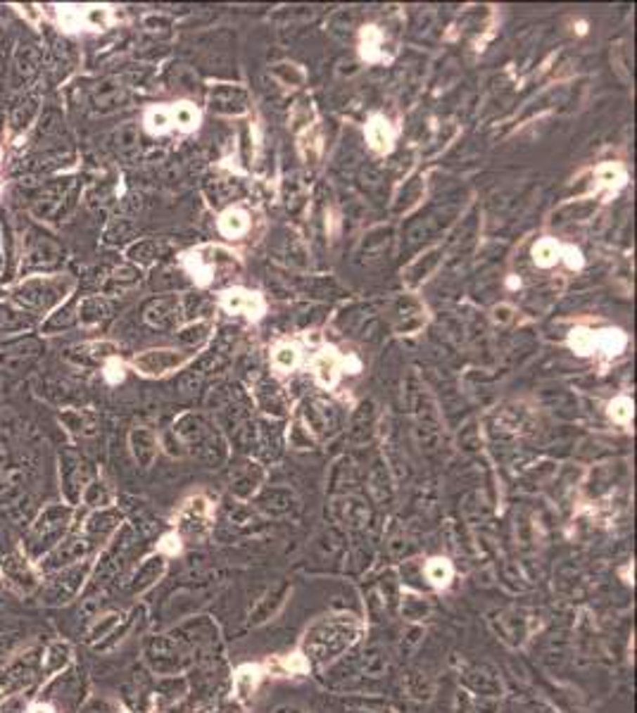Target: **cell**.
<instances>
[{"label": "cell", "instance_id": "24", "mask_svg": "<svg viewBox=\"0 0 637 713\" xmlns=\"http://www.w3.org/2000/svg\"><path fill=\"white\" fill-rule=\"evenodd\" d=\"M595 347L604 349L607 354H618L626 347V335L621 330H602V333H595Z\"/></svg>", "mask_w": 637, "mask_h": 713}, {"label": "cell", "instance_id": "6", "mask_svg": "<svg viewBox=\"0 0 637 713\" xmlns=\"http://www.w3.org/2000/svg\"><path fill=\"white\" fill-rule=\"evenodd\" d=\"M146 321L155 328H169L179 319V300L176 297H157L146 307Z\"/></svg>", "mask_w": 637, "mask_h": 713}, {"label": "cell", "instance_id": "11", "mask_svg": "<svg viewBox=\"0 0 637 713\" xmlns=\"http://www.w3.org/2000/svg\"><path fill=\"white\" fill-rule=\"evenodd\" d=\"M72 356L79 361V364H98V361H110V359H115V354H117V345L115 342H108V340H93V342H84V345H79V347H74L72 349Z\"/></svg>", "mask_w": 637, "mask_h": 713}, {"label": "cell", "instance_id": "1", "mask_svg": "<svg viewBox=\"0 0 637 713\" xmlns=\"http://www.w3.org/2000/svg\"><path fill=\"white\" fill-rule=\"evenodd\" d=\"M74 285H77V281L67 274L29 276L12 288V297L29 314H48L72 295Z\"/></svg>", "mask_w": 637, "mask_h": 713}, {"label": "cell", "instance_id": "39", "mask_svg": "<svg viewBox=\"0 0 637 713\" xmlns=\"http://www.w3.org/2000/svg\"><path fill=\"white\" fill-rule=\"evenodd\" d=\"M3 257H5V238L0 236V269H3Z\"/></svg>", "mask_w": 637, "mask_h": 713}, {"label": "cell", "instance_id": "10", "mask_svg": "<svg viewBox=\"0 0 637 713\" xmlns=\"http://www.w3.org/2000/svg\"><path fill=\"white\" fill-rule=\"evenodd\" d=\"M110 314V302L105 295H89L81 297L79 307H77V321L81 326H96L103 319H108Z\"/></svg>", "mask_w": 637, "mask_h": 713}, {"label": "cell", "instance_id": "34", "mask_svg": "<svg viewBox=\"0 0 637 713\" xmlns=\"http://www.w3.org/2000/svg\"><path fill=\"white\" fill-rule=\"evenodd\" d=\"M514 314H516V309L511 307V304H495L490 311V316H492V321L499 323V326H507V323L514 321Z\"/></svg>", "mask_w": 637, "mask_h": 713}, {"label": "cell", "instance_id": "12", "mask_svg": "<svg viewBox=\"0 0 637 713\" xmlns=\"http://www.w3.org/2000/svg\"><path fill=\"white\" fill-rule=\"evenodd\" d=\"M212 110L238 115L245 110V91L236 89V86H217L212 93Z\"/></svg>", "mask_w": 637, "mask_h": 713}, {"label": "cell", "instance_id": "19", "mask_svg": "<svg viewBox=\"0 0 637 713\" xmlns=\"http://www.w3.org/2000/svg\"><path fill=\"white\" fill-rule=\"evenodd\" d=\"M561 259V245L554 238H542L533 245V262L540 269H549L554 266Z\"/></svg>", "mask_w": 637, "mask_h": 713}, {"label": "cell", "instance_id": "38", "mask_svg": "<svg viewBox=\"0 0 637 713\" xmlns=\"http://www.w3.org/2000/svg\"><path fill=\"white\" fill-rule=\"evenodd\" d=\"M160 549H162V552H167V554H176L179 549H181V540H179V535H167L165 540H162Z\"/></svg>", "mask_w": 637, "mask_h": 713}, {"label": "cell", "instance_id": "40", "mask_svg": "<svg viewBox=\"0 0 637 713\" xmlns=\"http://www.w3.org/2000/svg\"><path fill=\"white\" fill-rule=\"evenodd\" d=\"M31 713H53V709H48V706H36V709H31Z\"/></svg>", "mask_w": 637, "mask_h": 713}, {"label": "cell", "instance_id": "31", "mask_svg": "<svg viewBox=\"0 0 637 713\" xmlns=\"http://www.w3.org/2000/svg\"><path fill=\"white\" fill-rule=\"evenodd\" d=\"M72 323H74V314H70V311H67V307L65 309H55L53 314L48 316V321L43 323V330H46V333H55V330L67 328V326H72Z\"/></svg>", "mask_w": 637, "mask_h": 713}, {"label": "cell", "instance_id": "32", "mask_svg": "<svg viewBox=\"0 0 637 713\" xmlns=\"http://www.w3.org/2000/svg\"><path fill=\"white\" fill-rule=\"evenodd\" d=\"M81 22L91 29H105L110 22V10L108 8H89L81 17Z\"/></svg>", "mask_w": 637, "mask_h": 713}, {"label": "cell", "instance_id": "20", "mask_svg": "<svg viewBox=\"0 0 637 713\" xmlns=\"http://www.w3.org/2000/svg\"><path fill=\"white\" fill-rule=\"evenodd\" d=\"M259 678H262L259 666L238 668V673H236V678H233V690H236V694H238V699H245L247 694H252V690L259 683Z\"/></svg>", "mask_w": 637, "mask_h": 713}, {"label": "cell", "instance_id": "15", "mask_svg": "<svg viewBox=\"0 0 637 713\" xmlns=\"http://www.w3.org/2000/svg\"><path fill=\"white\" fill-rule=\"evenodd\" d=\"M93 103L100 112H110L115 110L117 105L124 103V89L117 86L115 81H103L98 84V89L93 91Z\"/></svg>", "mask_w": 637, "mask_h": 713}, {"label": "cell", "instance_id": "16", "mask_svg": "<svg viewBox=\"0 0 637 713\" xmlns=\"http://www.w3.org/2000/svg\"><path fill=\"white\" fill-rule=\"evenodd\" d=\"M143 124L150 134H167L174 127V117H172V108H165V105H155V108H148L146 115H143Z\"/></svg>", "mask_w": 637, "mask_h": 713}, {"label": "cell", "instance_id": "33", "mask_svg": "<svg viewBox=\"0 0 637 713\" xmlns=\"http://www.w3.org/2000/svg\"><path fill=\"white\" fill-rule=\"evenodd\" d=\"M274 74L283 81V84H290V86H295V84H302L304 81V72L300 70L297 65H276L274 67Z\"/></svg>", "mask_w": 637, "mask_h": 713}, {"label": "cell", "instance_id": "35", "mask_svg": "<svg viewBox=\"0 0 637 713\" xmlns=\"http://www.w3.org/2000/svg\"><path fill=\"white\" fill-rule=\"evenodd\" d=\"M136 146H139V136H136L134 127H124L120 131V148L122 150H134Z\"/></svg>", "mask_w": 637, "mask_h": 713}, {"label": "cell", "instance_id": "8", "mask_svg": "<svg viewBox=\"0 0 637 713\" xmlns=\"http://www.w3.org/2000/svg\"><path fill=\"white\" fill-rule=\"evenodd\" d=\"M167 250H169V243L162 240V238H143V240L131 243L127 257L131 262H139V264H150V262L165 257Z\"/></svg>", "mask_w": 637, "mask_h": 713}, {"label": "cell", "instance_id": "7", "mask_svg": "<svg viewBox=\"0 0 637 713\" xmlns=\"http://www.w3.org/2000/svg\"><path fill=\"white\" fill-rule=\"evenodd\" d=\"M129 445H131V452L136 456V461L143 466H150L155 456H157V435H155V430H150L146 426L131 430Z\"/></svg>", "mask_w": 637, "mask_h": 713}, {"label": "cell", "instance_id": "37", "mask_svg": "<svg viewBox=\"0 0 637 713\" xmlns=\"http://www.w3.org/2000/svg\"><path fill=\"white\" fill-rule=\"evenodd\" d=\"M122 371H124V366L117 359L105 361V376H108L110 380H122V376H124Z\"/></svg>", "mask_w": 637, "mask_h": 713}, {"label": "cell", "instance_id": "22", "mask_svg": "<svg viewBox=\"0 0 637 713\" xmlns=\"http://www.w3.org/2000/svg\"><path fill=\"white\" fill-rule=\"evenodd\" d=\"M426 575H428V580L435 587H445V585H449V580H452L454 568H452V564H449L447 559H442V556H435V559H430L428 564H426Z\"/></svg>", "mask_w": 637, "mask_h": 713}, {"label": "cell", "instance_id": "4", "mask_svg": "<svg viewBox=\"0 0 637 713\" xmlns=\"http://www.w3.org/2000/svg\"><path fill=\"white\" fill-rule=\"evenodd\" d=\"M39 352H41V342L34 340V338L8 342V345L0 347V368H3V371H20V368L27 366Z\"/></svg>", "mask_w": 637, "mask_h": 713}, {"label": "cell", "instance_id": "3", "mask_svg": "<svg viewBox=\"0 0 637 713\" xmlns=\"http://www.w3.org/2000/svg\"><path fill=\"white\" fill-rule=\"evenodd\" d=\"M221 307L229 311V314H240L247 319H259L264 314L266 304L262 300L259 293L245 290V288H231L221 295Z\"/></svg>", "mask_w": 637, "mask_h": 713}, {"label": "cell", "instance_id": "23", "mask_svg": "<svg viewBox=\"0 0 637 713\" xmlns=\"http://www.w3.org/2000/svg\"><path fill=\"white\" fill-rule=\"evenodd\" d=\"M210 330H212L210 321H195V323H188V326L181 328L176 333V338L181 342H186V345H200V342L210 338Z\"/></svg>", "mask_w": 637, "mask_h": 713}, {"label": "cell", "instance_id": "13", "mask_svg": "<svg viewBox=\"0 0 637 713\" xmlns=\"http://www.w3.org/2000/svg\"><path fill=\"white\" fill-rule=\"evenodd\" d=\"M250 231V214L243 207H229L219 217V233L226 238H240Z\"/></svg>", "mask_w": 637, "mask_h": 713}, {"label": "cell", "instance_id": "18", "mask_svg": "<svg viewBox=\"0 0 637 713\" xmlns=\"http://www.w3.org/2000/svg\"><path fill=\"white\" fill-rule=\"evenodd\" d=\"M300 364V347L292 342H281L271 352V366L281 373H290Z\"/></svg>", "mask_w": 637, "mask_h": 713}, {"label": "cell", "instance_id": "29", "mask_svg": "<svg viewBox=\"0 0 637 713\" xmlns=\"http://www.w3.org/2000/svg\"><path fill=\"white\" fill-rule=\"evenodd\" d=\"M571 347H573V352H578V354H590L592 349H595V333H590V330H585V328H576L571 333Z\"/></svg>", "mask_w": 637, "mask_h": 713}, {"label": "cell", "instance_id": "26", "mask_svg": "<svg viewBox=\"0 0 637 713\" xmlns=\"http://www.w3.org/2000/svg\"><path fill=\"white\" fill-rule=\"evenodd\" d=\"M139 283V271L136 269H131V266H122V269H117L115 274L110 276L108 281V285H105V290L108 293H115V290H127V288L131 285H136Z\"/></svg>", "mask_w": 637, "mask_h": 713}, {"label": "cell", "instance_id": "14", "mask_svg": "<svg viewBox=\"0 0 637 713\" xmlns=\"http://www.w3.org/2000/svg\"><path fill=\"white\" fill-rule=\"evenodd\" d=\"M60 257V248L48 238H39L27 252V264L29 266H50Z\"/></svg>", "mask_w": 637, "mask_h": 713}, {"label": "cell", "instance_id": "5", "mask_svg": "<svg viewBox=\"0 0 637 713\" xmlns=\"http://www.w3.org/2000/svg\"><path fill=\"white\" fill-rule=\"evenodd\" d=\"M340 371H342V359L333 347H323L311 356V373H314L318 385L333 387L338 383Z\"/></svg>", "mask_w": 637, "mask_h": 713}, {"label": "cell", "instance_id": "21", "mask_svg": "<svg viewBox=\"0 0 637 713\" xmlns=\"http://www.w3.org/2000/svg\"><path fill=\"white\" fill-rule=\"evenodd\" d=\"M172 117H174V127L181 131H193L200 124V112L195 110V105L191 103H176L172 105Z\"/></svg>", "mask_w": 637, "mask_h": 713}, {"label": "cell", "instance_id": "9", "mask_svg": "<svg viewBox=\"0 0 637 713\" xmlns=\"http://www.w3.org/2000/svg\"><path fill=\"white\" fill-rule=\"evenodd\" d=\"M366 141L376 153H388L395 143V129L383 115H376L366 124Z\"/></svg>", "mask_w": 637, "mask_h": 713}, {"label": "cell", "instance_id": "17", "mask_svg": "<svg viewBox=\"0 0 637 713\" xmlns=\"http://www.w3.org/2000/svg\"><path fill=\"white\" fill-rule=\"evenodd\" d=\"M31 326V314L24 309H17L12 304L0 302V330H8V333H15V330H24Z\"/></svg>", "mask_w": 637, "mask_h": 713}, {"label": "cell", "instance_id": "25", "mask_svg": "<svg viewBox=\"0 0 637 713\" xmlns=\"http://www.w3.org/2000/svg\"><path fill=\"white\" fill-rule=\"evenodd\" d=\"M36 112H39V98H29L27 103H22L20 108L15 110V115H12V131L20 134V131L27 129L31 119L36 117Z\"/></svg>", "mask_w": 637, "mask_h": 713}, {"label": "cell", "instance_id": "28", "mask_svg": "<svg viewBox=\"0 0 637 713\" xmlns=\"http://www.w3.org/2000/svg\"><path fill=\"white\" fill-rule=\"evenodd\" d=\"M383 43V36L376 27H366L361 31V55L366 60H378V46Z\"/></svg>", "mask_w": 637, "mask_h": 713}, {"label": "cell", "instance_id": "30", "mask_svg": "<svg viewBox=\"0 0 637 713\" xmlns=\"http://www.w3.org/2000/svg\"><path fill=\"white\" fill-rule=\"evenodd\" d=\"M609 416L618 423H628L633 418V402L628 397H616L609 404Z\"/></svg>", "mask_w": 637, "mask_h": 713}, {"label": "cell", "instance_id": "27", "mask_svg": "<svg viewBox=\"0 0 637 713\" xmlns=\"http://www.w3.org/2000/svg\"><path fill=\"white\" fill-rule=\"evenodd\" d=\"M626 181V172L618 165H602L597 169V184L604 188H618Z\"/></svg>", "mask_w": 637, "mask_h": 713}, {"label": "cell", "instance_id": "2", "mask_svg": "<svg viewBox=\"0 0 637 713\" xmlns=\"http://www.w3.org/2000/svg\"><path fill=\"white\" fill-rule=\"evenodd\" d=\"M186 361H188V354L181 352L176 347H155V349H146V352L136 354L134 359H131V366L139 373H143V376L160 378L172 371H179Z\"/></svg>", "mask_w": 637, "mask_h": 713}, {"label": "cell", "instance_id": "36", "mask_svg": "<svg viewBox=\"0 0 637 713\" xmlns=\"http://www.w3.org/2000/svg\"><path fill=\"white\" fill-rule=\"evenodd\" d=\"M561 257H566V264L571 269H580L583 266V257H580V250H576L573 245L561 248Z\"/></svg>", "mask_w": 637, "mask_h": 713}]
</instances>
